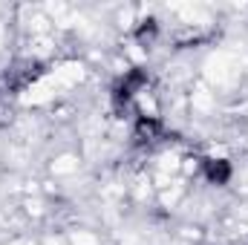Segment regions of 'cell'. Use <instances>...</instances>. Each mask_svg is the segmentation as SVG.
<instances>
[{
  "mask_svg": "<svg viewBox=\"0 0 248 245\" xmlns=\"http://www.w3.org/2000/svg\"><path fill=\"white\" fill-rule=\"evenodd\" d=\"M205 176L214 184H225L231 179V165L222 162V159H208V162H205Z\"/></svg>",
  "mask_w": 248,
  "mask_h": 245,
  "instance_id": "3",
  "label": "cell"
},
{
  "mask_svg": "<svg viewBox=\"0 0 248 245\" xmlns=\"http://www.w3.org/2000/svg\"><path fill=\"white\" fill-rule=\"evenodd\" d=\"M153 32H156V20H144V26L139 29V41H144V38H153Z\"/></svg>",
  "mask_w": 248,
  "mask_h": 245,
  "instance_id": "5",
  "label": "cell"
},
{
  "mask_svg": "<svg viewBox=\"0 0 248 245\" xmlns=\"http://www.w3.org/2000/svg\"><path fill=\"white\" fill-rule=\"evenodd\" d=\"M144 81H147V75H144L141 69H130L122 81L116 84V90H113V98H116V104H122V101L127 104V101L133 98V92H136V90H139Z\"/></svg>",
  "mask_w": 248,
  "mask_h": 245,
  "instance_id": "2",
  "label": "cell"
},
{
  "mask_svg": "<svg viewBox=\"0 0 248 245\" xmlns=\"http://www.w3.org/2000/svg\"><path fill=\"white\" fill-rule=\"evenodd\" d=\"M41 75V66L32 61L20 63V66H15V69H9L6 72V84H9V92H17V90H23L26 84H32L35 78Z\"/></svg>",
  "mask_w": 248,
  "mask_h": 245,
  "instance_id": "1",
  "label": "cell"
},
{
  "mask_svg": "<svg viewBox=\"0 0 248 245\" xmlns=\"http://www.w3.org/2000/svg\"><path fill=\"white\" fill-rule=\"evenodd\" d=\"M159 133V122H153V119H139L136 124V138L139 141H147V138H153Z\"/></svg>",
  "mask_w": 248,
  "mask_h": 245,
  "instance_id": "4",
  "label": "cell"
}]
</instances>
